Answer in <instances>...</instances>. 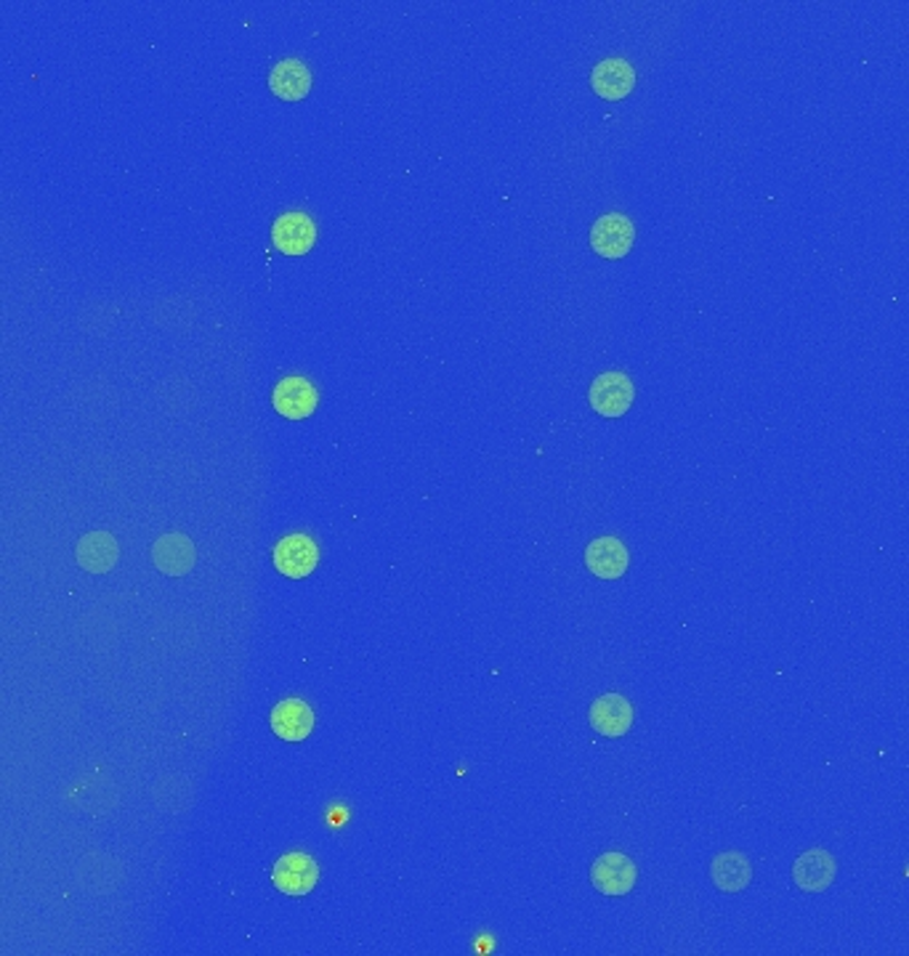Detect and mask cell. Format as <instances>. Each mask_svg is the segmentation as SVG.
<instances>
[{"label":"cell","mask_w":909,"mask_h":956,"mask_svg":"<svg viewBox=\"0 0 909 956\" xmlns=\"http://www.w3.org/2000/svg\"><path fill=\"white\" fill-rule=\"evenodd\" d=\"M590 725L606 739L625 736L633 725V704L619 694H604L590 704Z\"/></svg>","instance_id":"ba28073f"},{"label":"cell","mask_w":909,"mask_h":956,"mask_svg":"<svg viewBox=\"0 0 909 956\" xmlns=\"http://www.w3.org/2000/svg\"><path fill=\"white\" fill-rule=\"evenodd\" d=\"M585 566L598 579H619L628 572L631 553L617 537H598L585 550Z\"/></svg>","instance_id":"9c48e42d"},{"label":"cell","mask_w":909,"mask_h":956,"mask_svg":"<svg viewBox=\"0 0 909 956\" xmlns=\"http://www.w3.org/2000/svg\"><path fill=\"white\" fill-rule=\"evenodd\" d=\"M838 875V861L828 850L817 848L798 858L793 866V882L805 892H822Z\"/></svg>","instance_id":"30bf717a"},{"label":"cell","mask_w":909,"mask_h":956,"mask_svg":"<svg viewBox=\"0 0 909 956\" xmlns=\"http://www.w3.org/2000/svg\"><path fill=\"white\" fill-rule=\"evenodd\" d=\"M272 731L285 741H303L314 731V712L303 699H285L272 710Z\"/></svg>","instance_id":"7c38bea8"},{"label":"cell","mask_w":909,"mask_h":956,"mask_svg":"<svg viewBox=\"0 0 909 956\" xmlns=\"http://www.w3.org/2000/svg\"><path fill=\"white\" fill-rule=\"evenodd\" d=\"M316 401H320L316 386L312 383V380H306L301 375H291V378L280 380L277 388H274V393H272L274 410H277L282 418H287V420L309 418V414L316 410Z\"/></svg>","instance_id":"5b68a950"},{"label":"cell","mask_w":909,"mask_h":956,"mask_svg":"<svg viewBox=\"0 0 909 956\" xmlns=\"http://www.w3.org/2000/svg\"><path fill=\"white\" fill-rule=\"evenodd\" d=\"M711 879L721 892H740L753 882V864L745 853L729 850V853L713 858Z\"/></svg>","instance_id":"9a60e30c"},{"label":"cell","mask_w":909,"mask_h":956,"mask_svg":"<svg viewBox=\"0 0 909 956\" xmlns=\"http://www.w3.org/2000/svg\"><path fill=\"white\" fill-rule=\"evenodd\" d=\"M590 82H594V91L602 96V99L619 101L636 86V69L625 59H604L594 67Z\"/></svg>","instance_id":"8fae6325"},{"label":"cell","mask_w":909,"mask_h":956,"mask_svg":"<svg viewBox=\"0 0 909 956\" xmlns=\"http://www.w3.org/2000/svg\"><path fill=\"white\" fill-rule=\"evenodd\" d=\"M78 564L91 574H105L117 564V543L107 531H91L78 543Z\"/></svg>","instance_id":"2e32d148"},{"label":"cell","mask_w":909,"mask_h":956,"mask_svg":"<svg viewBox=\"0 0 909 956\" xmlns=\"http://www.w3.org/2000/svg\"><path fill=\"white\" fill-rule=\"evenodd\" d=\"M152 560L168 577H182L195 566V545L184 535H165L152 547Z\"/></svg>","instance_id":"4fadbf2b"},{"label":"cell","mask_w":909,"mask_h":956,"mask_svg":"<svg viewBox=\"0 0 909 956\" xmlns=\"http://www.w3.org/2000/svg\"><path fill=\"white\" fill-rule=\"evenodd\" d=\"M316 560H320V550L309 535H291L274 547V566L291 579L309 577L316 569Z\"/></svg>","instance_id":"8992f818"},{"label":"cell","mask_w":909,"mask_h":956,"mask_svg":"<svg viewBox=\"0 0 909 956\" xmlns=\"http://www.w3.org/2000/svg\"><path fill=\"white\" fill-rule=\"evenodd\" d=\"M272 242L285 255H306L316 242V226L312 216L301 211H291L280 216L272 226Z\"/></svg>","instance_id":"52a82bcc"},{"label":"cell","mask_w":909,"mask_h":956,"mask_svg":"<svg viewBox=\"0 0 909 956\" xmlns=\"http://www.w3.org/2000/svg\"><path fill=\"white\" fill-rule=\"evenodd\" d=\"M633 242H636V228L633 221L623 213H606L590 228V245L604 258H625L631 253Z\"/></svg>","instance_id":"7a4b0ae2"},{"label":"cell","mask_w":909,"mask_h":956,"mask_svg":"<svg viewBox=\"0 0 909 956\" xmlns=\"http://www.w3.org/2000/svg\"><path fill=\"white\" fill-rule=\"evenodd\" d=\"M590 407L604 418H623L636 401V386L625 372H604L588 391Z\"/></svg>","instance_id":"6da1fadb"},{"label":"cell","mask_w":909,"mask_h":956,"mask_svg":"<svg viewBox=\"0 0 909 956\" xmlns=\"http://www.w3.org/2000/svg\"><path fill=\"white\" fill-rule=\"evenodd\" d=\"M638 869L631 856L625 853H604L594 861L590 869V882L604 896H628L636 888Z\"/></svg>","instance_id":"3957f363"},{"label":"cell","mask_w":909,"mask_h":956,"mask_svg":"<svg viewBox=\"0 0 909 956\" xmlns=\"http://www.w3.org/2000/svg\"><path fill=\"white\" fill-rule=\"evenodd\" d=\"M268 88L285 101H299L312 91V72L299 59H282L268 72Z\"/></svg>","instance_id":"5bb4252c"},{"label":"cell","mask_w":909,"mask_h":956,"mask_svg":"<svg viewBox=\"0 0 909 956\" xmlns=\"http://www.w3.org/2000/svg\"><path fill=\"white\" fill-rule=\"evenodd\" d=\"M316 879H320V869H316L314 858L306 853L282 856L272 871L274 888L295 898L312 892L316 888Z\"/></svg>","instance_id":"277c9868"}]
</instances>
